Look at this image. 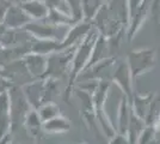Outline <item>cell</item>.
Returning <instances> with one entry per match:
<instances>
[{
  "label": "cell",
  "mask_w": 160,
  "mask_h": 144,
  "mask_svg": "<svg viewBox=\"0 0 160 144\" xmlns=\"http://www.w3.org/2000/svg\"><path fill=\"white\" fill-rule=\"evenodd\" d=\"M98 36H99L98 30H96V29L90 30L77 46V51H75L77 54L74 55L73 61H72V66L69 70V79H68V84H67L66 91H65V101L66 102H68V100L71 97L74 82L77 81L81 71L85 69L86 64L88 62V59L91 56V53L93 51L94 43L97 41Z\"/></svg>",
  "instance_id": "obj_1"
},
{
  "label": "cell",
  "mask_w": 160,
  "mask_h": 144,
  "mask_svg": "<svg viewBox=\"0 0 160 144\" xmlns=\"http://www.w3.org/2000/svg\"><path fill=\"white\" fill-rule=\"evenodd\" d=\"M155 49L145 48L139 51H133L128 55V66L130 69L133 82L139 76L143 75L152 70L155 65Z\"/></svg>",
  "instance_id": "obj_2"
},
{
  "label": "cell",
  "mask_w": 160,
  "mask_h": 144,
  "mask_svg": "<svg viewBox=\"0 0 160 144\" xmlns=\"http://www.w3.org/2000/svg\"><path fill=\"white\" fill-rule=\"evenodd\" d=\"M62 25L54 24L52 22L47 21L46 23H28L25 24V29L30 34L36 36L40 40H56L62 41L63 39L59 36L60 29Z\"/></svg>",
  "instance_id": "obj_3"
},
{
  "label": "cell",
  "mask_w": 160,
  "mask_h": 144,
  "mask_svg": "<svg viewBox=\"0 0 160 144\" xmlns=\"http://www.w3.org/2000/svg\"><path fill=\"white\" fill-rule=\"evenodd\" d=\"M112 82L116 83L121 89L123 90L124 95L132 102L133 99V78H132V73H130V69L128 66V62H120L115 70H113L112 75Z\"/></svg>",
  "instance_id": "obj_4"
},
{
  "label": "cell",
  "mask_w": 160,
  "mask_h": 144,
  "mask_svg": "<svg viewBox=\"0 0 160 144\" xmlns=\"http://www.w3.org/2000/svg\"><path fill=\"white\" fill-rule=\"evenodd\" d=\"M25 65L31 75L42 77L47 69V56L44 54H38L32 52V54L27 56Z\"/></svg>",
  "instance_id": "obj_5"
},
{
  "label": "cell",
  "mask_w": 160,
  "mask_h": 144,
  "mask_svg": "<svg viewBox=\"0 0 160 144\" xmlns=\"http://www.w3.org/2000/svg\"><path fill=\"white\" fill-rule=\"evenodd\" d=\"M22 8L35 19H44L49 13V6L41 0L25 1V3H23Z\"/></svg>",
  "instance_id": "obj_6"
},
{
  "label": "cell",
  "mask_w": 160,
  "mask_h": 144,
  "mask_svg": "<svg viewBox=\"0 0 160 144\" xmlns=\"http://www.w3.org/2000/svg\"><path fill=\"white\" fill-rule=\"evenodd\" d=\"M130 100L124 95L121 100L120 108H118V114H117V132L122 135H127L128 124H129V118H130Z\"/></svg>",
  "instance_id": "obj_7"
},
{
  "label": "cell",
  "mask_w": 160,
  "mask_h": 144,
  "mask_svg": "<svg viewBox=\"0 0 160 144\" xmlns=\"http://www.w3.org/2000/svg\"><path fill=\"white\" fill-rule=\"evenodd\" d=\"M11 107L8 101V95L2 93L0 95V138L2 137L11 125Z\"/></svg>",
  "instance_id": "obj_8"
},
{
  "label": "cell",
  "mask_w": 160,
  "mask_h": 144,
  "mask_svg": "<svg viewBox=\"0 0 160 144\" xmlns=\"http://www.w3.org/2000/svg\"><path fill=\"white\" fill-rule=\"evenodd\" d=\"M69 127L71 125H69L68 119L60 114L42 123V130L48 133H63L69 130Z\"/></svg>",
  "instance_id": "obj_9"
},
{
  "label": "cell",
  "mask_w": 160,
  "mask_h": 144,
  "mask_svg": "<svg viewBox=\"0 0 160 144\" xmlns=\"http://www.w3.org/2000/svg\"><path fill=\"white\" fill-rule=\"evenodd\" d=\"M145 126H146L145 120L142 118L138 117L133 110H132L130 112V118H129V124H128V130H127L128 142H130V143L138 142V139L140 137L141 132H142Z\"/></svg>",
  "instance_id": "obj_10"
},
{
  "label": "cell",
  "mask_w": 160,
  "mask_h": 144,
  "mask_svg": "<svg viewBox=\"0 0 160 144\" xmlns=\"http://www.w3.org/2000/svg\"><path fill=\"white\" fill-rule=\"evenodd\" d=\"M153 97H154L153 94H147V95L134 94L133 99H132V106H133L132 110H133L138 117L142 118L145 120L148 107L151 104V101L153 100Z\"/></svg>",
  "instance_id": "obj_11"
},
{
  "label": "cell",
  "mask_w": 160,
  "mask_h": 144,
  "mask_svg": "<svg viewBox=\"0 0 160 144\" xmlns=\"http://www.w3.org/2000/svg\"><path fill=\"white\" fill-rule=\"evenodd\" d=\"M7 25L10 27H18V25H23V24H28L30 21V16L24 11L17 7H12L8 10L6 16Z\"/></svg>",
  "instance_id": "obj_12"
},
{
  "label": "cell",
  "mask_w": 160,
  "mask_h": 144,
  "mask_svg": "<svg viewBox=\"0 0 160 144\" xmlns=\"http://www.w3.org/2000/svg\"><path fill=\"white\" fill-rule=\"evenodd\" d=\"M36 110L38 113V117H40L42 123H44V121L60 114L59 106L56 103H54L53 101H47V102L42 103L38 108H36Z\"/></svg>",
  "instance_id": "obj_13"
},
{
  "label": "cell",
  "mask_w": 160,
  "mask_h": 144,
  "mask_svg": "<svg viewBox=\"0 0 160 144\" xmlns=\"http://www.w3.org/2000/svg\"><path fill=\"white\" fill-rule=\"evenodd\" d=\"M160 115V95H157L153 97L151 101V104L148 107L147 114L145 117V123L146 125H153L154 121L159 118Z\"/></svg>",
  "instance_id": "obj_14"
},
{
  "label": "cell",
  "mask_w": 160,
  "mask_h": 144,
  "mask_svg": "<svg viewBox=\"0 0 160 144\" xmlns=\"http://www.w3.org/2000/svg\"><path fill=\"white\" fill-rule=\"evenodd\" d=\"M155 139V130L152 125H146L141 132L138 143H152Z\"/></svg>",
  "instance_id": "obj_15"
}]
</instances>
